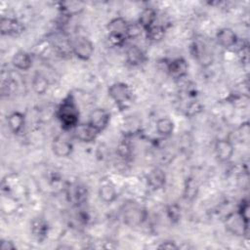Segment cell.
Returning a JSON list of instances; mask_svg holds the SVG:
<instances>
[{"mask_svg":"<svg viewBox=\"0 0 250 250\" xmlns=\"http://www.w3.org/2000/svg\"><path fill=\"white\" fill-rule=\"evenodd\" d=\"M107 93L109 98L121 110L128 107L133 99V92L131 88L123 82H116L110 85Z\"/></svg>","mask_w":250,"mask_h":250,"instance_id":"obj_2","label":"cell"},{"mask_svg":"<svg viewBox=\"0 0 250 250\" xmlns=\"http://www.w3.org/2000/svg\"><path fill=\"white\" fill-rule=\"evenodd\" d=\"M157 133L162 137H169L172 135L175 125L171 118L169 117H161L156 121L155 125Z\"/></svg>","mask_w":250,"mask_h":250,"instance_id":"obj_20","label":"cell"},{"mask_svg":"<svg viewBox=\"0 0 250 250\" xmlns=\"http://www.w3.org/2000/svg\"><path fill=\"white\" fill-rule=\"evenodd\" d=\"M52 149L54 154L58 157H67L72 152L73 145L69 137L65 133H62L54 138L52 142Z\"/></svg>","mask_w":250,"mask_h":250,"instance_id":"obj_4","label":"cell"},{"mask_svg":"<svg viewBox=\"0 0 250 250\" xmlns=\"http://www.w3.org/2000/svg\"><path fill=\"white\" fill-rule=\"evenodd\" d=\"M23 25L21 21L13 18H1L0 31L2 35L18 37L23 32Z\"/></svg>","mask_w":250,"mask_h":250,"instance_id":"obj_7","label":"cell"},{"mask_svg":"<svg viewBox=\"0 0 250 250\" xmlns=\"http://www.w3.org/2000/svg\"><path fill=\"white\" fill-rule=\"evenodd\" d=\"M31 84H32V88H33L34 92L38 95L44 94L49 87V82H48L47 78L40 72H36L33 75Z\"/></svg>","mask_w":250,"mask_h":250,"instance_id":"obj_21","label":"cell"},{"mask_svg":"<svg viewBox=\"0 0 250 250\" xmlns=\"http://www.w3.org/2000/svg\"><path fill=\"white\" fill-rule=\"evenodd\" d=\"M71 43L72 54L81 61H88L94 54V44L85 36H77Z\"/></svg>","mask_w":250,"mask_h":250,"instance_id":"obj_3","label":"cell"},{"mask_svg":"<svg viewBox=\"0 0 250 250\" xmlns=\"http://www.w3.org/2000/svg\"><path fill=\"white\" fill-rule=\"evenodd\" d=\"M7 122L10 131L14 134H19L24 126L25 115L22 112L14 111L8 116Z\"/></svg>","mask_w":250,"mask_h":250,"instance_id":"obj_18","label":"cell"},{"mask_svg":"<svg viewBox=\"0 0 250 250\" xmlns=\"http://www.w3.org/2000/svg\"><path fill=\"white\" fill-rule=\"evenodd\" d=\"M248 54H249V52H248V46L247 45H245V46H243L242 48L239 49L238 56H239L240 61L242 62H248Z\"/></svg>","mask_w":250,"mask_h":250,"instance_id":"obj_29","label":"cell"},{"mask_svg":"<svg viewBox=\"0 0 250 250\" xmlns=\"http://www.w3.org/2000/svg\"><path fill=\"white\" fill-rule=\"evenodd\" d=\"M31 234L38 241H43L48 236L49 226L42 218H34L30 224Z\"/></svg>","mask_w":250,"mask_h":250,"instance_id":"obj_13","label":"cell"},{"mask_svg":"<svg viewBox=\"0 0 250 250\" xmlns=\"http://www.w3.org/2000/svg\"><path fill=\"white\" fill-rule=\"evenodd\" d=\"M130 23L122 17H116L110 20L106 25L108 33L123 35L128 38V30Z\"/></svg>","mask_w":250,"mask_h":250,"instance_id":"obj_14","label":"cell"},{"mask_svg":"<svg viewBox=\"0 0 250 250\" xmlns=\"http://www.w3.org/2000/svg\"><path fill=\"white\" fill-rule=\"evenodd\" d=\"M12 64L17 69L28 70L32 65V59L27 52L20 50L13 56Z\"/></svg>","mask_w":250,"mask_h":250,"instance_id":"obj_17","label":"cell"},{"mask_svg":"<svg viewBox=\"0 0 250 250\" xmlns=\"http://www.w3.org/2000/svg\"><path fill=\"white\" fill-rule=\"evenodd\" d=\"M72 131L73 136L82 143H92L99 135V133L88 122L81 124L79 123Z\"/></svg>","mask_w":250,"mask_h":250,"instance_id":"obj_8","label":"cell"},{"mask_svg":"<svg viewBox=\"0 0 250 250\" xmlns=\"http://www.w3.org/2000/svg\"><path fill=\"white\" fill-rule=\"evenodd\" d=\"M145 32H146V38L149 41H152V42L160 41L165 36V28H164V26L161 25V24H156V23L153 26H151L149 29L145 31Z\"/></svg>","mask_w":250,"mask_h":250,"instance_id":"obj_22","label":"cell"},{"mask_svg":"<svg viewBox=\"0 0 250 250\" xmlns=\"http://www.w3.org/2000/svg\"><path fill=\"white\" fill-rule=\"evenodd\" d=\"M158 249H179V246L174 241H163L158 246Z\"/></svg>","mask_w":250,"mask_h":250,"instance_id":"obj_28","label":"cell"},{"mask_svg":"<svg viewBox=\"0 0 250 250\" xmlns=\"http://www.w3.org/2000/svg\"><path fill=\"white\" fill-rule=\"evenodd\" d=\"M217 41L219 45H221L225 49L232 48L237 43V35L236 33L229 27L221 28L216 35Z\"/></svg>","mask_w":250,"mask_h":250,"instance_id":"obj_11","label":"cell"},{"mask_svg":"<svg viewBox=\"0 0 250 250\" xmlns=\"http://www.w3.org/2000/svg\"><path fill=\"white\" fill-rule=\"evenodd\" d=\"M188 64L184 58H177L169 61L166 63V71L170 77L175 80H180L187 76Z\"/></svg>","mask_w":250,"mask_h":250,"instance_id":"obj_6","label":"cell"},{"mask_svg":"<svg viewBox=\"0 0 250 250\" xmlns=\"http://www.w3.org/2000/svg\"><path fill=\"white\" fill-rule=\"evenodd\" d=\"M147 184L154 190L164 188L166 184V175L164 171L158 167L153 168L147 175Z\"/></svg>","mask_w":250,"mask_h":250,"instance_id":"obj_16","label":"cell"},{"mask_svg":"<svg viewBox=\"0 0 250 250\" xmlns=\"http://www.w3.org/2000/svg\"><path fill=\"white\" fill-rule=\"evenodd\" d=\"M233 144L229 139H220L215 144V153L217 158L222 162L229 161L233 155Z\"/></svg>","mask_w":250,"mask_h":250,"instance_id":"obj_9","label":"cell"},{"mask_svg":"<svg viewBox=\"0 0 250 250\" xmlns=\"http://www.w3.org/2000/svg\"><path fill=\"white\" fill-rule=\"evenodd\" d=\"M237 216L248 227V224H249V201L247 199H243L239 203V206L237 209Z\"/></svg>","mask_w":250,"mask_h":250,"instance_id":"obj_23","label":"cell"},{"mask_svg":"<svg viewBox=\"0 0 250 250\" xmlns=\"http://www.w3.org/2000/svg\"><path fill=\"white\" fill-rule=\"evenodd\" d=\"M156 19H157L156 10L154 8L147 7V8H145L140 13V16L138 19V24L144 31H146L147 29H149L151 26L155 24Z\"/></svg>","mask_w":250,"mask_h":250,"instance_id":"obj_12","label":"cell"},{"mask_svg":"<svg viewBox=\"0 0 250 250\" xmlns=\"http://www.w3.org/2000/svg\"><path fill=\"white\" fill-rule=\"evenodd\" d=\"M99 197L104 203H112L117 198V190L115 185L109 180L101 182L98 189Z\"/></svg>","mask_w":250,"mask_h":250,"instance_id":"obj_10","label":"cell"},{"mask_svg":"<svg viewBox=\"0 0 250 250\" xmlns=\"http://www.w3.org/2000/svg\"><path fill=\"white\" fill-rule=\"evenodd\" d=\"M202 110V105L197 101H191L188 103L186 108V113L188 116H194Z\"/></svg>","mask_w":250,"mask_h":250,"instance_id":"obj_26","label":"cell"},{"mask_svg":"<svg viewBox=\"0 0 250 250\" xmlns=\"http://www.w3.org/2000/svg\"><path fill=\"white\" fill-rule=\"evenodd\" d=\"M79 108L72 94H68L59 104L57 117L64 132L73 130L79 124Z\"/></svg>","mask_w":250,"mask_h":250,"instance_id":"obj_1","label":"cell"},{"mask_svg":"<svg viewBox=\"0 0 250 250\" xmlns=\"http://www.w3.org/2000/svg\"><path fill=\"white\" fill-rule=\"evenodd\" d=\"M146 54L137 45H132L126 50V62L131 66H139L146 62Z\"/></svg>","mask_w":250,"mask_h":250,"instance_id":"obj_15","label":"cell"},{"mask_svg":"<svg viewBox=\"0 0 250 250\" xmlns=\"http://www.w3.org/2000/svg\"><path fill=\"white\" fill-rule=\"evenodd\" d=\"M107 39H108V42H109L112 46L121 47V46H123V45L125 44V42H126V40H127V37H126V36H123V35L108 33Z\"/></svg>","mask_w":250,"mask_h":250,"instance_id":"obj_27","label":"cell"},{"mask_svg":"<svg viewBox=\"0 0 250 250\" xmlns=\"http://www.w3.org/2000/svg\"><path fill=\"white\" fill-rule=\"evenodd\" d=\"M0 248L2 250H14L16 249V245L10 240H2L0 244Z\"/></svg>","mask_w":250,"mask_h":250,"instance_id":"obj_30","label":"cell"},{"mask_svg":"<svg viewBox=\"0 0 250 250\" xmlns=\"http://www.w3.org/2000/svg\"><path fill=\"white\" fill-rule=\"evenodd\" d=\"M146 211L142 208H130L127 209L124 214L125 223L131 226L140 225L143 223V221L146 219Z\"/></svg>","mask_w":250,"mask_h":250,"instance_id":"obj_19","label":"cell"},{"mask_svg":"<svg viewBox=\"0 0 250 250\" xmlns=\"http://www.w3.org/2000/svg\"><path fill=\"white\" fill-rule=\"evenodd\" d=\"M109 121L110 113L106 109L99 107L90 113L88 123L100 134L108 126Z\"/></svg>","mask_w":250,"mask_h":250,"instance_id":"obj_5","label":"cell"},{"mask_svg":"<svg viewBox=\"0 0 250 250\" xmlns=\"http://www.w3.org/2000/svg\"><path fill=\"white\" fill-rule=\"evenodd\" d=\"M131 152H132L131 146L128 142L122 141V142L119 143V145L117 146V153L120 157H122L124 159H127L131 156Z\"/></svg>","mask_w":250,"mask_h":250,"instance_id":"obj_25","label":"cell"},{"mask_svg":"<svg viewBox=\"0 0 250 250\" xmlns=\"http://www.w3.org/2000/svg\"><path fill=\"white\" fill-rule=\"evenodd\" d=\"M166 213L168 218L173 223H177L181 218V208L177 204L169 205L166 209Z\"/></svg>","mask_w":250,"mask_h":250,"instance_id":"obj_24","label":"cell"}]
</instances>
